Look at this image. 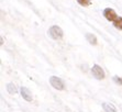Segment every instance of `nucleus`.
<instances>
[{
    "instance_id": "nucleus-1",
    "label": "nucleus",
    "mask_w": 122,
    "mask_h": 112,
    "mask_svg": "<svg viewBox=\"0 0 122 112\" xmlns=\"http://www.w3.org/2000/svg\"><path fill=\"white\" fill-rule=\"evenodd\" d=\"M47 34L55 41H58V40H62L64 36V31L62 30L61 26L58 25H52L51 28L48 29Z\"/></svg>"
},
{
    "instance_id": "nucleus-2",
    "label": "nucleus",
    "mask_w": 122,
    "mask_h": 112,
    "mask_svg": "<svg viewBox=\"0 0 122 112\" xmlns=\"http://www.w3.org/2000/svg\"><path fill=\"white\" fill-rule=\"evenodd\" d=\"M50 84L54 89L56 90H64L65 89V82L62 78L57 76H51L50 77Z\"/></svg>"
},
{
    "instance_id": "nucleus-3",
    "label": "nucleus",
    "mask_w": 122,
    "mask_h": 112,
    "mask_svg": "<svg viewBox=\"0 0 122 112\" xmlns=\"http://www.w3.org/2000/svg\"><path fill=\"white\" fill-rule=\"evenodd\" d=\"M91 74H92V76H94L96 79H98V80H103V79L106 78L105 70L98 64L92 65V67H91Z\"/></svg>"
},
{
    "instance_id": "nucleus-4",
    "label": "nucleus",
    "mask_w": 122,
    "mask_h": 112,
    "mask_svg": "<svg viewBox=\"0 0 122 112\" xmlns=\"http://www.w3.org/2000/svg\"><path fill=\"white\" fill-rule=\"evenodd\" d=\"M102 14H103V17L106 18V20H108L109 22H113L114 20L119 17L118 13L116 12V10L112 8H106L105 10H103V12H102Z\"/></svg>"
},
{
    "instance_id": "nucleus-5",
    "label": "nucleus",
    "mask_w": 122,
    "mask_h": 112,
    "mask_svg": "<svg viewBox=\"0 0 122 112\" xmlns=\"http://www.w3.org/2000/svg\"><path fill=\"white\" fill-rule=\"evenodd\" d=\"M21 96H22V98L25 101H28V102H31V101L33 100L31 90H29L26 87H21Z\"/></svg>"
},
{
    "instance_id": "nucleus-6",
    "label": "nucleus",
    "mask_w": 122,
    "mask_h": 112,
    "mask_svg": "<svg viewBox=\"0 0 122 112\" xmlns=\"http://www.w3.org/2000/svg\"><path fill=\"white\" fill-rule=\"evenodd\" d=\"M86 40L90 45H97L98 44V40H97L96 35L92 33H86Z\"/></svg>"
},
{
    "instance_id": "nucleus-7",
    "label": "nucleus",
    "mask_w": 122,
    "mask_h": 112,
    "mask_svg": "<svg viewBox=\"0 0 122 112\" xmlns=\"http://www.w3.org/2000/svg\"><path fill=\"white\" fill-rule=\"evenodd\" d=\"M102 108L105 110V112H117V109L112 103H108V102H103L102 103Z\"/></svg>"
},
{
    "instance_id": "nucleus-8",
    "label": "nucleus",
    "mask_w": 122,
    "mask_h": 112,
    "mask_svg": "<svg viewBox=\"0 0 122 112\" xmlns=\"http://www.w3.org/2000/svg\"><path fill=\"white\" fill-rule=\"evenodd\" d=\"M7 90H8V92L10 93V95H15V93L18 92V89H17V87H15V85L12 84V82H9V84L7 85Z\"/></svg>"
},
{
    "instance_id": "nucleus-9",
    "label": "nucleus",
    "mask_w": 122,
    "mask_h": 112,
    "mask_svg": "<svg viewBox=\"0 0 122 112\" xmlns=\"http://www.w3.org/2000/svg\"><path fill=\"white\" fill-rule=\"evenodd\" d=\"M112 23H113V26L117 29V30L122 31V17H118Z\"/></svg>"
},
{
    "instance_id": "nucleus-10",
    "label": "nucleus",
    "mask_w": 122,
    "mask_h": 112,
    "mask_svg": "<svg viewBox=\"0 0 122 112\" xmlns=\"http://www.w3.org/2000/svg\"><path fill=\"white\" fill-rule=\"evenodd\" d=\"M77 2L79 3L80 6L86 7V8H88V7H90V6H91L92 1H91V0H77Z\"/></svg>"
},
{
    "instance_id": "nucleus-11",
    "label": "nucleus",
    "mask_w": 122,
    "mask_h": 112,
    "mask_svg": "<svg viewBox=\"0 0 122 112\" xmlns=\"http://www.w3.org/2000/svg\"><path fill=\"white\" fill-rule=\"evenodd\" d=\"M113 80H114V82H116V84H118L119 86H122V77L120 78V77H118V76H114Z\"/></svg>"
}]
</instances>
